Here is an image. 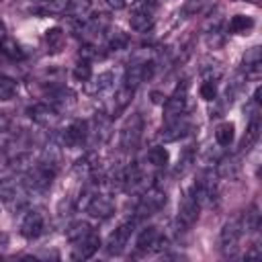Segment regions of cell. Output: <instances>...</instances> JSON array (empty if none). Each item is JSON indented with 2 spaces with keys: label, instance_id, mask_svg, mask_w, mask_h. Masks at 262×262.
Returning a JSON list of instances; mask_svg holds the SVG:
<instances>
[{
  "label": "cell",
  "instance_id": "10",
  "mask_svg": "<svg viewBox=\"0 0 262 262\" xmlns=\"http://www.w3.org/2000/svg\"><path fill=\"white\" fill-rule=\"evenodd\" d=\"M41 231H43V215L39 211H35V209L27 211L23 215V219H20V233L25 237L33 239V237L41 235Z\"/></svg>",
  "mask_w": 262,
  "mask_h": 262
},
{
  "label": "cell",
  "instance_id": "16",
  "mask_svg": "<svg viewBox=\"0 0 262 262\" xmlns=\"http://www.w3.org/2000/svg\"><path fill=\"white\" fill-rule=\"evenodd\" d=\"M133 94H135V88H133V86L121 84V86L117 88V92H115V111H113V115H111V117H117L121 111H125V108L131 104Z\"/></svg>",
  "mask_w": 262,
  "mask_h": 262
},
{
  "label": "cell",
  "instance_id": "37",
  "mask_svg": "<svg viewBox=\"0 0 262 262\" xmlns=\"http://www.w3.org/2000/svg\"><path fill=\"white\" fill-rule=\"evenodd\" d=\"M104 4H106L108 8H113V10H121V8H125V0H104Z\"/></svg>",
  "mask_w": 262,
  "mask_h": 262
},
{
  "label": "cell",
  "instance_id": "35",
  "mask_svg": "<svg viewBox=\"0 0 262 262\" xmlns=\"http://www.w3.org/2000/svg\"><path fill=\"white\" fill-rule=\"evenodd\" d=\"M235 160L231 158V160H223L221 164H219V168H217V172L221 174V176H233L235 174Z\"/></svg>",
  "mask_w": 262,
  "mask_h": 262
},
{
  "label": "cell",
  "instance_id": "25",
  "mask_svg": "<svg viewBox=\"0 0 262 262\" xmlns=\"http://www.w3.org/2000/svg\"><path fill=\"white\" fill-rule=\"evenodd\" d=\"M94 133H96L98 141H106L108 135H111V117L98 113L94 117Z\"/></svg>",
  "mask_w": 262,
  "mask_h": 262
},
{
  "label": "cell",
  "instance_id": "38",
  "mask_svg": "<svg viewBox=\"0 0 262 262\" xmlns=\"http://www.w3.org/2000/svg\"><path fill=\"white\" fill-rule=\"evenodd\" d=\"M8 125H10V117H8V113H0V133H4V131L8 129Z\"/></svg>",
  "mask_w": 262,
  "mask_h": 262
},
{
  "label": "cell",
  "instance_id": "4",
  "mask_svg": "<svg viewBox=\"0 0 262 262\" xmlns=\"http://www.w3.org/2000/svg\"><path fill=\"white\" fill-rule=\"evenodd\" d=\"M141 131H143V121L139 115H131L123 129H121V147L123 149H133L137 143H139V137H141Z\"/></svg>",
  "mask_w": 262,
  "mask_h": 262
},
{
  "label": "cell",
  "instance_id": "11",
  "mask_svg": "<svg viewBox=\"0 0 262 262\" xmlns=\"http://www.w3.org/2000/svg\"><path fill=\"white\" fill-rule=\"evenodd\" d=\"M98 246H100V237H98L94 231H90L84 239L76 242L74 252H72V258H74V260H88V258L98 250Z\"/></svg>",
  "mask_w": 262,
  "mask_h": 262
},
{
  "label": "cell",
  "instance_id": "20",
  "mask_svg": "<svg viewBox=\"0 0 262 262\" xmlns=\"http://www.w3.org/2000/svg\"><path fill=\"white\" fill-rule=\"evenodd\" d=\"M254 25L256 23H254L252 16H248V14H235L229 20V31L235 33V35H248L254 29Z\"/></svg>",
  "mask_w": 262,
  "mask_h": 262
},
{
  "label": "cell",
  "instance_id": "17",
  "mask_svg": "<svg viewBox=\"0 0 262 262\" xmlns=\"http://www.w3.org/2000/svg\"><path fill=\"white\" fill-rule=\"evenodd\" d=\"M49 98H51V106L55 111H66V108H72L74 106V94L68 90V88H55L49 92Z\"/></svg>",
  "mask_w": 262,
  "mask_h": 262
},
{
  "label": "cell",
  "instance_id": "32",
  "mask_svg": "<svg viewBox=\"0 0 262 262\" xmlns=\"http://www.w3.org/2000/svg\"><path fill=\"white\" fill-rule=\"evenodd\" d=\"M201 74H203L205 82H217V80L221 78L223 70H221L219 63H211V66H203V68H201Z\"/></svg>",
  "mask_w": 262,
  "mask_h": 262
},
{
  "label": "cell",
  "instance_id": "22",
  "mask_svg": "<svg viewBox=\"0 0 262 262\" xmlns=\"http://www.w3.org/2000/svg\"><path fill=\"white\" fill-rule=\"evenodd\" d=\"M45 43H47L49 51L57 53V51L63 47V43H66V35H63V31H61L59 27L47 29V31H45Z\"/></svg>",
  "mask_w": 262,
  "mask_h": 262
},
{
  "label": "cell",
  "instance_id": "15",
  "mask_svg": "<svg viewBox=\"0 0 262 262\" xmlns=\"http://www.w3.org/2000/svg\"><path fill=\"white\" fill-rule=\"evenodd\" d=\"M66 12L72 18L88 20L90 18V12H92V2L90 0H68L66 2Z\"/></svg>",
  "mask_w": 262,
  "mask_h": 262
},
{
  "label": "cell",
  "instance_id": "18",
  "mask_svg": "<svg viewBox=\"0 0 262 262\" xmlns=\"http://www.w3.org/2000/svg\"><path fill=\"white\" fill-rule=\"evenodd\" d=\"M0 53L6 55V57L12 59V61H20V59H25V51H23V47H20L12 37H2V39H0Z\"/></svg>",
  "mask_w": 262,
  "mask_h": 262
},
{
  "label": "cell",
  "instance_id": "24",
  "mask_svg": "<svg viewBox=\"0 0 262 262\" xmlns=\"http://www.w3.org/2000/svg\"><path fill=\"white\" fill-rule=\"evenodd\" d=\"M92 231V227L86 223V221H76V223H72L70 227H68V231H66V237L70 239V242H80V239H84L88 233Z\"/></svg>",
  "mask_w": 262,
  "mask_h": 262
},
{
  "label": "cell",
  "instance_id": "36",
  "mask_svg": "<svg viewBox=\"0 0 262 262\" xmlns=\"http://www.w3.org/2000/svg\"><path fill=\"white\" fill-rule=\"evenodd\" d=\"M207 2H209V0H186V4H184V12H186V14H194V12L203 10V6H205Z\"/></svg>",
  "mask_w": 262,
  "mask_h": 262
},
{
  "label": "cell",
  "instance_id": "26",
  "mask_svg": "<svg viewBox=\"0 0 262 262\" xmlns=\"http://www.w3.org/2000/svg\"><path fill=\"white\" fill-rule=\"evenodd\" d=\"M168 160H170V154H168V149L162 147V145H156V147H151V149L147 151V162H149L151 166H156V168H164V166L168 164Z\"/></svg>",
  "mask_w": 262,
  "mask_h": 262
},
{
  "label": "cell",
  "instance_id": "12",
  "mask_svg": "<svg viewBox=\"0 0 262 262\" xmlns=\"http://www.w3.org/2000/svg\"><path fill=\"white\" fill-rule=\"evenodd\" d=\"M188 129H190V125H188L184 119H180V115H178L176 119H172L170 123H166V125L162 127L160 139H162V141H176V139L184 137V135L188 133Z\"/></svg>",
  "mask_w": 262,
  "mask_h": 262
},
{
  "label": "cell",
  "instance_id": "29",
  "mask_svg": "<svg viewBox=\"0 0 262 262\" xmlns=\"http://www.w3.org/2000/svg\"><path fill=\"white\" fill-rule=\"evenodd\" d=\"M113 72H102V74H98L96 78H94V84H92V92H102V90H106V88H111L113 86Z\"/></svg>",
  "mask_w": 262,
  "mask_h": 262
},
{
  "label": "cell",
  "instance_id": "7",
  "mask_svg": "<svg viewBox=\"0 0 262 262\" xmlns=\"http://www.w3.org/2000/svg\"><path fill=\"white\" fill-rule=\"evenodd\" d=\"M151 74H154V63H151V61H143V63H133V66H129V68H127L123 84H127V86H133V88H137V86H139L141 82H145L147 78H151Z\"/></svg>",
  "mask_w": 262,
  "mask_h": 262
},
{
  "label": "cell",
  "instance_id": "28",
  "mask_svg": "<svg viewBox=\"0 0 262 262\" xmlns=\"http://www.w3.org/2000/svg\"><path fill=\"white\" fill-rule=\"evenodd\" d=\"M129 45V37L123 33V31H115L111 37H108V47L113 51H121V49H127Z\"/></svg>",
  "mask_w": 262,
  "mask_h": 262
},
{
  "label": "cell",
  "instance_id": "19",
  "mask_svg": "<svg viewBox=\"0 0 262 262\" xmlns=\"http://www.w3.org/2000/svg\"><path fill=\"white\" fill-rule=\"evenodd\" d=\"M129 25H131L133 31H137V33H145V31L151 29V25H154V16H151L147 10H135V12L129 16Z\"/></svg>",
  "mask_w": 262,
  "mask_h": 262
},
{
  "label": "cell",
  "instance_id": "14",
  "mask_svg": "<svg viewBox=\"0 0 262 262\" xmlns=\"http://www.w3.org/2000/svg\"><path fill=\"white\" fill-rule=\"evenodd\" d=\"M184 104H186V84H182V88L178 86L176 92L166 100V113L168 117H178L182 111H184Z\"/></svg>",
  "mask_w": 262,
  "mask_h": 262
},
{
  "label": "cell",
  "instance_id": "40",
  "mask_svg": "<svg viewBox=\"0 0 262 262\" xmlns=\"http://www.w3.org/2000/svg\"><path fill=\"white\" fill-rule=\"evenodd\" d=\"M0 33H4V25H2V20H0Z\"/></svg>",
  "mask_w": 262,
  "mask_h": 262
},
{
  "label": "cell",
  "instance_id": "34",
  "mask_svg": "<svg viewBox=\"0 0 262 262\" xmlns=\"http://www.w3.org/2000/svg\"><path fill=\"white\" fill-rule=\"evenodd\" d=\"M201 96H203L205 100H215V96H217L215 82H203V84H201Z\"/></svg>",
  "mask_w": 262,
  "mask_h": 262
},
{
  "label": "cell",
  "instance_id": "30",
  "mask_svg": "<svg viewBox=\"0 0 262 262\" xmlns=\"http://www.w3.org/2000/svg\"><path fill=\"white\" fill-rule=\"evenodd\" d=\"M66 2L68 0H43V6L39 10L45 14H59L66 12Z\"/></svg>",
  "mask_w": 262,
  "mask_h": 262
},
{
  "label": "cell",
  "instance_id": "1",
  "mask_svg": "<svg viewBox=\"0 0 262 262\" xmlns=\"http://www.w3.org/2000/svg\"><path fill=\"white\" fill-rule=\"evenodd\" d=\"M166 201H168L166 192H164L162 188H156V186H154V188L145 190L143 196L137 201V205H135V213H137V217L154 215V213H158L160 209H164Z\"/></svg>",
  "mask_w": 262,
  "mask_h": 262
},
{
  "label": "cell",
  "instance_id": "9",
  "mask_svg": "<svg viewBox=\"0 0 262 262\" xmlns=\"http://www.w3.org/2000/svg\"><path fill=\"white\" fill-rule=\"evenodd\" d=\"M88 131H90V129H88V123L78 119V121H74V123L66 129L61 141H63V145H68V147H78V145H82V143L86 141Z\"/></svg>",
  "mask_w": 262,
  "mask_h": 262
},
{
  "label": "cell",
  "instance_id": "39",
  "mask_svg": "<svg viewBox=\"0 0 262 262\" xmlns=\"http://www.w3.org/2000/svg\"><path fill=\"white\" fill-rule=\"evenodd\" d=\"M6 244H8V235L6 233H0V248L6 246Z\"/></svg>",
  "mask_w": 262,
  "mask_h": 262
},
{
  "label": "cell",
  "instance_id": "6",
  "mask_svg": "<svg viewBox=\"0 0 262 262\" xmlns=\"http://www.w3.org/2000/svg\"><path fill=\"white\" fill-rule=\"evenodd\" d=\"M199 211H201V205L196 203V199L190 192L184 194L180 205H178V223L182 227H190L199 219Z\"/></svg>",
  "mask_w": 262,
  "mask_h": 262
},
{
  "label": "cell",
  "instance_id": "5",
  "mask_svg": "<svg viewBox=\"0 0 262 262\" xmlns=\"http://www.w3.org/2000/svg\"><path fill=\"white\" fill-rule=\"evenodd\" d=\"M166 244H168V239L164 235H160L156 227H145L135 242L139 252H160L162 248H166Z\"/></svg>",
  "mask_w": 262,
  "mask_h": 262
},
{
  "label": "cell",
  "instance_id": "3",
  "mask_svg": "<svg viewBox=\"0 0 262 262\" xmlns=\"http://www.w3.org/2000/svg\"><path fill=\"white\" fill-rule=\"evenodd\" d=\"M131 233H133V221L121 223V225H119V227H117V229H115V231L108 235V239H106V246H104L106 254H111V256L121 254V252L127 248Z\"/></svg>",
  "mask_w": 262,
  "mask_h": 262
},
{
  "label": "cell",
  "instance_id": "27",
  "mask_svg": "<svg viewBox=\"0 0 262 262\" xmlns=\"http://www.w3.org/2000/svg\"><path fill=\"white\" fill-rule=\"evenodd\" d=\"M260 61H262V51L260 47H252L250 51H246L244 55V66L248 70H258L260 68Z\"/></svg>",
  "mask_w": 262,
  "mask_h": 262
},
{
  "label": "cell",
  "instance_id": "13",
  "mask_svg": "<svg viewBox=\"0 0 262 262\" xmlns=\"http://www.w3.org/2000/svg\"><path fill=\"white\" fill-rule=\"evenodd\" d=\"M27 113L35 123L45 125V127H49V125H53L57 121V111L53 106H49V104H33V106H29Z\"/></svg>",
  "mask_w": 262,
  "mask_h": 262
},
{
  "label": "cell",
  "instance_id": "23",
  "mask_svg": "<svg viewBox=\"0 0 262 262\" xmlns=\"http://www.w3.org/2000/svg\"><path fill=\"white\" fill-rule=\"evenodd\" d=\"M258 135H260V121H258V115H254L250 119L248 129H246V135H244V141H242V149H250L256 143Z\"/></svg>",
  "mask_w": 262,
  "mask_h": 262
},
{
  "label": "cell",
  "instance_id": "31",
  "mask_svg": "<svg viewBox=\"0 0 262 262\" xmlns=\"http://www.w3.org/2000/svg\"><path fill=\"white\" fill-rule=\"evenodd\" d=\"M90 74H92L90 61H88V59H80V61L76 63V68H74V78L80 80V82H86V80H90Z\"/></svg>",
  "mask_w": 262,
  "mask_h": 262
},
{
  "label": "cell",
  "instance_id": "2",
  "mask_svg": "<svg viewBox=\"0 0 262 262\" xmlns=\"http://www.w3.org/2000/svg\"><path fill=\"white\" fill-rule=\"evenodd\" d=\"M242 231H244V227H242V219H229V221H225V225L221 227V233H219L221 252H223L225 256H231V254L237 250Z\"/></svg>",
  "mask_w": 262,
  "mask_h": 262
},
{
  "label": "cell",
  "instance_id": "8",
  "mask_svg": "<svg viewBox=\"0 0 262 262\" xmlns=\"http://www.w3.org/2000/svg\"><path fill=\"white\" fill-rule=\"evenodd\" d=\"M84 209H86L92 217L106 219V217H111V215L115 213V203H113L108 196H104V194H94V196H90V201L86 203Z\"/></svg>",
  "mask_w": 262,
  "mask_h": 262
},
{
  "label": "cell",
  "instance_id": "21",
  "mask_svg": "<svg viewBox=\"0 0 262 262\" xmlns=\"http://www.w3.org/2000/svg\"><path fill=\"white\" fill-rule=\"evenodd\" d=\"M233 137H235V127H233V123H229V121L221 123V125L215 129V141H217L221 147L231 145V143H233Z\"/></svg>",
  "mask_w": 262,
  "mask_h": 262
},
{
  "label": "cell",
  "instance_id": "33",
  "mask_svg": "<svg viewBox=\"0 0 262 262\" xmlns=\"http://www.w3.org/2000/svg\"><path fill=\"white\" fill-rule=\"evenodd\" d=\"M16 94V84L10 78H0V100H10Z\"/></svg>",
  "mask_w": 262,
  "mask_h": 262
}]
</instances>
